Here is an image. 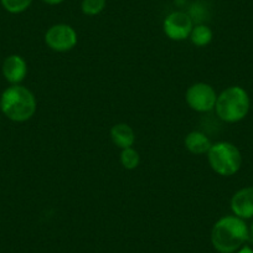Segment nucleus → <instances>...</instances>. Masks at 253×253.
I'll return each instance as SVG.
<instances>
[{
  "label": "nucleus",
  "instance_id": "obj_1",
  "mask_svg": "<svg viewBox=\"0 0 253 253\" xmlns=\"http://www.w3.org/2000/svg\"><path fill=\"white\" fill-rule=\"evenodd\" d=\"M250 226L235 215L218 218L211 230V245L218 253H236L250 240Z\"/></svg>",
  "mask_w": 253,
  "mask_h": 253
},
{
  "label": "nucleus",
  "instance_id": "obj_2",
  "mask_svg": "<svg viewBox=\"0 0 253 253\" xmlns=\"http://www.w3.org/2000/svg\"><path fill=\"white\" fill-rule=\"evenodd\" d=\"M38 109L36 97L23 84H10L0 96V111L15 123H24L34 117Z\"/></svg>",
  "mask_w": 253,
  "mask_h": 253
},
{
  "label": "nucleus",
  "instance_id": "obj_3",
  "mask_svg": "<svg viewBox=\"0 0 253 253\" xmlns=\"http://www.w3.org/2000/svg\"><path fill=\"white\" fill-rule=\"evenodd\" d=\"M251 98L248 92L241 86H230L217 94L213 111L225 123H238L250 113Z\"/></svg>",
  "mask_w": 253,
  "mask_h": 253
},
{
  "label": "nucleus",
  "instance_id": "obj_4",
  "mask_svg": "<svg viewBox=\"0 0 253 253\" xmlns=\"http://www.w3.org/2000/svg\"><path fill=\"white\" fill-rule=\"evenodd\" d=\"M208 162L211 169L220 176H232L242 167V154L235 144L230 142H217L208 152Z\"/></svg>",
  "mask_w": 253,
  "mask_h": 253
},
{
  "label": "nucleus",
  "instance_id": "obj_5",
  "mask_svg": "<svg viewBox=\"0 0 253 253\" xmlns=\"http://www.w3.org/2000/svg\"><path fill=\"white\" fill-rule=\"evenodd\" d=\"M46 46L55 52H69L79 42L77 31L69 24H55L50 26L43 36Z\"/></svg>",
  "mask_w": 253,
  "mask_h": 253
},
{
  "label": "nucleus",
  "instance_id": "obj_6",
  "mask_svg": "<svg viewBox=\"0 0 253 253\" xmlns=\"http://www.w3.org/2000/svg\"><path fill=\"white\" fill-rule=\"evenodd\" d=\"M185 101L193 111L198 113H208L215 109L217 93L211 84L196 82L187 88Z\"/></svg>",
  "mask_w": 253,
  "mask_h": 253
},
{
  "label": "nucleus",
  "instance_id": "obj_7",
  "mask_svg": "<svg viewBox=\"0 0 253 253\" xmlns=\"http://www.w3.org/2000/svg\"><path fill=\"white\" fill-rule=\"evenodd\" d=\"M194 20L189 13L176 10L170 13L163 21V31L168 39L172 41H184L189 39L193 30Z\"/></svg>",
  "mask_w": 253,
  "mask_h": 253
},
{
  "label": "nucleus",
  "instance_id": "obj_8",
  "mask_svg": "<svg viewBox=\"0 0 253 253\" xmlns=\"http://www.w3.org/2000/svg\"><path fill=\"white\" fill-rule=\"evenodd\" d=\"M1 74L10 84H21L28 76V63L20 55H9L1 65Z\"/></svg>",
  "mask_w": 253,
  "mask_h": 253
},
{
  "label": "nucleus",
  "instance_id": "obj_9",
  "mask_svg": "<svg viewBox=\"0 0 253 253\" xmlns=\"http://www.w3.org/2000/svg\"><path fill=\"white\" fill-rule=\"evenodd\" d=\"M232 215L250 220L253 218V186H246L237 190L230 201Z\"/></svg>",
  "mask_w": 253,
  "mask_h": 253
},
{
  "label": "nucleus",
  "instance_id": "obj_10",
  "mask_svg": "<svg viewBox=\"0 0 253 253\" xmlns=\"http://www.w3.org/2000/svg\"><path fill=\"white\" fill-rule=\"evenodd\" d=\"M111 139L119 149L132 148L135 143V133L132 126L126 123H117L111 128Z\"/></svg>",
  "mask_w": 253,
  "mask_h": 253
},
{
  "label": "nucleus",
  "instance_id": "obj_11",
  "mask_svg": "<svg viewBox=\"0 0 253 253\" xmlns=\"http://www.w3.org/2000/svg\"><path fill=\"white\" fill-rule=\"evenodd\" d=\"M184 144L186 150H189L191 154L203 155L208 154L212 143H211V140L209 139V137L205 133L199 132V130H193V132H190L185 137Z\"/></svg>",
  "mask_w": 253,
  "mask_h": 253
},
{
  "label": "nucleus",
  "instance_id": "obj_12",
  "mask_svg": "<svg viewBox=\"0 0 253 253\" xmlns=\"http://www.w3.org/2000/svg\"><path fill=\"white\" fill-rule=\"evenodd\" d=\"M213 33L210 26L206 24H195L191 30L189 39L194 46L196 47H205L212 41Z\"/></svg>",
  "mask_w": 253,
  "mask_h": 253
},
{
  "label": "nucleus",
  "instance_id": "obj_13",
  "mask_svg": "<svg viewBox=\"0 0 253 253\" xmlns=\"http://www.w3.org/2000/svg\"><path fill=\"white\" fill-rule=\"evenodd\" d=\"M121 164L124 169L126 170H134L139 167L140 164V155L134 148H126L122 149L121 152Z\"/></svg>",
  "mask_w": 253,
  "mask_h": 253
},
{
  "label": "nucleus",
  "instance_id": "obj_14",
  "mask_svg": "<svg viewBox=\"0 0 253 253\" xmlns=\"http://www.w3.org/2000/svg\"><path fill=\"white\" fill-rule=\"evenodd\" d=\"M34 0H0V4L5 11L13 15L24 13L31 6Z\"/></svg>",
  "mask_w": 253,
  "mask_h": 253
},
{
  "label": "nucleus",
  "instance_id": "obj_15",
  "mask_svg": "<svg viewBox=\"0 0 253 253\" xmlns=\"http://www.w3.org/2000/svg\"><path fill=\"white\" fill-rule=\"evenodd\" d=\"M107 0H82L81 11L86 16H97L106 9Z\"/></svg>",
  "mask_w": 253,
  "mask_h": 253
},
{
  "label": "nucleus",
  "instance_id": "obj_16",
  "mask_svg": "<svg viewBox=\"0 0 253 253\" xmlns=\"http://www.w3.org/2000/svg\"><path fill=\"white\" fill-rule=\"evenodd\" d=\"M42 1L45 4H47V5L55 6V5H60V4L65 3L66 0H42Z\"/></svg>",
  "mask_w": 253,
  "mask_h": 253
},
{
  "label": "nucleus",
  "instance_id": "obj_17",
  "mask_svg": "<svg viewBox=\"0 0 253 253\" xmlns=\"http://www.w3.org/2000/svg\"><path fill=\"white\" fill-rule=\"evenodd\" d=\"M236 253H253V248L250 247V246L245 245L243 247H241Z\"/></svg>",
  "mask_w": 253,
  "mask_h": 253
},
{
  "label": "nucleus",
  "instance_id": "obj_18",
  "mask_svg": "<svg viewBox=\"0 0 253 253\" xmlns=\"http://www.w3.org/2000/svg\"><path fill=\"white\" fill-rule=\"evenodd\" d=\"M250 235L253 236V220H252V223H251V226H250Z\"/></svg>",
  "mask_w": 253,
  "mask_h": 253
}]
</instances>
